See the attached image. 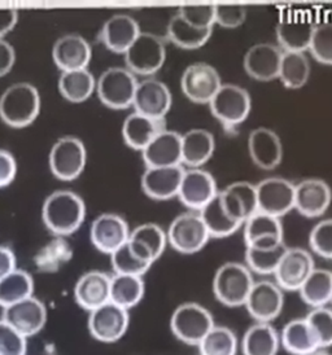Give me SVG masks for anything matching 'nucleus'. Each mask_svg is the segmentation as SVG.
Wrapping results in <instances>:
<instances>
[{"label": "nucleus", "instance_id": "nucleus-1", "mask_svg": "<svg viewBox=\"0 0 332 355\" xmlns=\"http://www.w3.org/2000/svg\"><path fill=\"white\" fill-rule=\"evenodd\" d=\"M86 205L73 191L59 189L44 200L42 219L55 236L67 237L77 232L85 222Z\"/></svg>", "mask_w": 332, "mask_h": 355}, {"label": "nucleus", "instance_id": "nucleus-2", "mask_svg": "<svg viewBox=\"0 0 332 355\" xmlns=\"http://www.w3.org/2000/svg\"><path fill=\"white\" fill-rule=\"evenodd\" d=\"M40 92L26 82L10 85L0 96V119L10 128L29 126L40 116Z\"/></svg>", "mask_w": 332, "mask_h": 355}, {"label": "nucleus", "instance_id": "nucleus-3", "mask_svg": "<svg viewBox=\"0 0 332 355\" xmlns=\"http://www.w3.org/2000/svg\"><path fill=\"white\" fill-rule=\"evenodd\" d=\"M254 280L252 271L239 262H226L213 277V295L226 307H244Z\"/></svg>", "mask_w": 332, "mask_h": 355}, {"label": "nucleus", "instance_id": "nucleus-4", "mask_svg": "<svg viewBox=\"0 0 332 355\" xmlns=\"http://www.w3.org/2000/svg\"><path fill=\"white\" fill-rule=\"evenodd\" d=\"M215 326L212 313L197 302H185L170 316V331L178 341L188 346H199Z\"/></svg>", "mask_w": 332, "mask_h": 355}, {"label": "nucleus", "instance_id": "nucleus-5", "mask_svg": "<svg viewBox=\"0 0 332 355\" xmlns=\"http://www.w3.org/2000/svg\"><path fill=\"white\" fill-rule=\"evenodd\" d=\"M167 244L181 254H195L204 249L210 235L197 211L174 218L166 231Z\"/></svg>", "mask_w": 332, "mask_h": 355}, {"label": "nucleus", "instance_id": "nucleus-6", "mask_svg": "<svg viewBox=\"0 0 332 355\" xmlns=\"http://www.w3.org/2000/svg\"><path fill=\"white\" fill-rule=\"evenodd\" d=\"M138 83L135 74L127 68H109L97 82L98 98L108 108L127 109L133 107Z\"/></svg>", "mask_w": 332, "mask_h": 355}, {"label": "nucleus", "instance_id": "nucleus-7", "mask_svg": "<svg viewBox=\"0 0 332 355\" xmlns=\"http://www.w3.org/2000/svg\"><path fill=\"white\" fill-rule=\"evenodd\" d=\"M49 168L55 177L72 182L82 174L88 162V152L83 141L76 137H63L51 148Z\"/></svg>", "mask_w": 332, "mask_h": 355}, {"label": "nucleus", "instance_id": "nucleus-8", "mask_svg": "<svg viewBox=\"0 0 332 355\" xmlns=\"http://www.w3.org/2000/svg\"><path fill=\"white\" fill-rule=\"evenodd\" d=\"M166 59L165 44L160 37L140 33L125 52L127 69L138 76H152L163 68Z\"/></svg>", "mask_w": 332, "mask_h": 355}, {"label": "nucleus", "instance_id": "nucleus-9", "mask_svg": "<svg viewBox=\"0 0 332 355\" xmlns=\"http://www.w3.org/2000/svg\"><path fill=\"white\" fill-rule=\"evenodd\" d=\"M128 326V311L110 301L88 313V332L97 341L103 344H115L119 341L126 335Z\"/></svg>", "mask_w": 332, "mask_h": 355}, {"label": "nucleus", "instance_id": "nucleus-10", "mask_svg": "<svg viewBox=\"0 0 332 355\" xmlns=\"http://www.w3.org/2000/svg\"><path fill=\"white\" fill-rule=\"evenodd\" d=\"M209 107L215 119L231 128L240 125L249 116L252 100L247 89L236 85H222Z\"/></svg>", "mask_w": 332, "mask_h": 355}, {"label": "nucleus", "instance_id": "nucleus-11", "mask_svg": "<svg viewBox=\"0 0 332 355\" xmlns=\"http://www.w3.org/2000/svg\"><path fill=\"white\" fill-rule=\"evenodd\" d=\"M284 291L275 282H254L244 307L257 323H273L282 314Z\"/></svg>", "mask_w": 332, "mask_h": 355}, {"label": "nucleus", "instance_id": "nucleus-12", "mask_svg": "<svg viewBox=\"0 0 332 355\" xmlns=\"http://www.w3.org/2000/svg\"><path fill=\"white\" fill-rule=\"evenodd\" d=\"M221 86L218 71L206 62L191 64L181 78L182 92L187 99L197 104H209Z\"/></svg>", "mask_w": 332, "mask_h": 355}, {"label": "nucleus", "instance_id": "nucleus-13", "mask_svg": "<svg viewBox=\"0 0 332 355\" xmlns=\"http://www.w3.org/2000/svg\"><path fill=\"white\" fill-rule=\"evenodd\" d=\"M258 211L281 218L294 209V184L283 178H266L257 186Z\"/></svg>", "mask_w": 332, "mask_h": 355}, {"label": "nucleus", "instance_id": "nucleus-14", "mask_svg": "<svg viewBox=\"0 0 332 355\" xmlns=\"http://www.w3.org/2000/svg\"><path fill=\"white\" fill-rule=\"evenodd\" d=\"M314 268V259L308 250L301 248H288L274 272L275 283L283 291L299 292Z\"/></svg>", "mask_w": 332, "mask_h": 355}, {"label": "nucleus", "instance_id": "nucleus-15", "mask_svg": "<svg viewBox=\"0 0 332 355\" xmlns=\"http://www.w3.org/2000/svg\"><path fill=\"white\" fill-rule=\"evenodd\" d=\"M4 319L10 326L15 327L26 338L38 335L47 324V307L35 296L29 297L19 304L3 309Z\"/></svg>", "mask_w": 332, "mask_h": 355}, {"label": "nucleus", "instance_id": "nucleus-16", "mask_svg": "<svg viewBox=\"0 0 332 355\" xmlns=\"http://www.w3.org/2000/svg\"><path fill=\"white\" fill-rule=\"evenodd\" d=\"M130 232L131 231L124 218L115 213H104L94 219L90 230V239L99 252L110 256L126 243Z\"/></svg>", "mask_w": 332, "mask_h": 355}, {"label": "nucleus", "instance_id": "nucleus-17", "mask_svg": "<svg viewBox=\"0 0 332 355\" xmlns=\"http://www.w3.org/2000/svg\"><path fill=\"white\" fill-rule=\"evenodd\" d=\"M218 192L215 178L210 173L203 168H188L185 170L178 198L185 207L200 211Z\"/></svg>", "mask_w": 332, "mask_h": 355}, {"label": "nucleus", "instance_id": "nucleus-18", "mask_svg": "<svg viewBox=\"0 0 332 355\" xmlns=\"http://www.w3.org/2000/svg\"><path fill=\"white\" fill-rule=\"evenodd\" d=\"M172 92L164 82L148 78L138 83L133 107L137 113L155 119H165L172 108Z\"/></svg>", "mask_w": 332, "mask_h": 355}, {"label": "nucleus", "instance_id": "nucleus-19", "mask_svg": "<svg viewBox=\"0 0 332 355\" xmlns=\"http://www.w3.org/2000/svg\"><path fill=\"white\" fill-rule=\"evenodd\" d=\"M331 200V188L322 179H305L294 186V209L304 217H321Z\"/></svg>", "mask_w": 332, "mask_h": 355}, {"label": "nucleus", "instance_id": "nucleus-20", "mask_svg": "<svg viewBox=\"0 0 332 355\" xmlns=\"http://www.w3.org/2000/svg\"><path fill=\"white\" fill-rule=\"evenodd\" d=\"M147 168H167L182 165V135L165 128L142 150Z\"/></svg>", "mask_w": 332, "mask_h": 355}, {"label": "nucleus", "instance_id": "nucleus-21", "mask_svg": "<svg viewBox=\"0 0 332 355\" xmlns=\"http://www.w3.org/2000/svg\"><path fill=\"white\" fill-rule=\"evenodd\" d=\"M112 277L92 270L79 277L74 286V300L85 311L91 313L110 301Z\"/></svg>", "mask_w": 332, "mask_h": 355}, {"label": "nucleus", "instance_id": "nucleus-22", "mask_svg": "<svg viewBox=\"0 0 332 355\" xmlns=\"http://www.w3.org/2000/svg\"><path fill=\"white\" fill-rule=\"evenodd\" d=\"M283 52L272 43H257L247 51L244 69L251 78L269 82L279 77Z\"/></svg>", "mask_w": 332, "mask_h": 355}, {"label": "nucleus", "instance_id": "nucleus-23", "mask_svg": "<svg viewBox=\"0 0 332 355\" xmlns=\"http://www.w3.org/2000/svg\"><path fill=\"white\" fill-rule=\"evenodd\" d=\"M92 50L88 40L79 34H65L55 42L52 58L61 71L88 69Z\"/></svg>", "mask_w": 332, "mask_h": 355}, {"label": "nucleus", "instance_id": "nucleus-24", "mask_svg": "<svg viewBox=\"0 0 332 355\" xmlns=\"http://www.w3.org/2000/svg\"><path fill=\"white\" fill-rule=\"evenodd\" d=\"M248 152L254 165L263 170H273L283 158V146L281 138L267 128H257L248 138Z\"/></svg>", "mask_w": 332, "mask_h": 355}, {"label": "nucleus", "instance_id": "nucleus-25", "mask_svg": "<svg viewBox=\"0 0 332 355\" xmlns=\"http://www.w3.org/2000/svg\"><path fill=\"white\" fill-rule=\"evenodd\" d=\"M185 168L179 166L147 168L142 177V188L148 198L165 201L178 196Z\"/></svg>", "mask_w": 332, "mask_h": 355}, {"label": "nucleus", "instance_id": "nucleus-26", "mask_svg": "<svg viewBox=\"0 0 332 355\" xmlns=\"http://www.w3.org/2000/svg\"><path fill=\"white\" fill-rule=\"evenodd\" d=\"M227 213L244 226L245 222L258 211L257 188L248 182H236L219 191Z\"/></svg>", "mask_w": 332, "mask_h": 355}, {"label": "nucleus", "instance_id": "nucleus-27", "mask_svg": "<svg viewBox=\"0 0 332 355\" xmlns=\"http://www.w3.org/2000/svg\"><path fill=\"white\" fill-rule=\"evenodd\" d=\"M247 248L276 247L284 243L283 226L279 218L257 211L244 223Z\"/></svg>", "mask_w": 332, "mask_h": 355}, {"label": "nucleus", "instance_id": "nucleus-28", "mask_svg": "<svg viewBox=\"0 0 332 355\" xmlns=\"http://www.w3.org/2000/svg\"><path fill=\"white\" fill-rule=\"evenodd\" d=\"M140 34L139 25L128 15H115L109 17L100 31V40L108 50L125 55Z\"/></svg>", "mask_w": 332, "mask_h": 355}, {"label": "nucleus", "instance_id": "nucleus-29", "mask_svg": "<svg viewBox=\"0 0 332 355\" xmlns=\"http://www.w3.org/2000/svg\"><path fill=\"white\" fill-rule=\"evenodd\" d=\"M127 243L138 257L153 265L165 250L167 236L156 223H144L131 230Z\"/></svg>", "mask_w": 332, "mask_h": 355}, {"label": "nucleus", "instance_id": "nucleus-30", "mask_svg": "<svg viewBox=\"0 0 332 355\" xmlns=\"http://www.w3.org/2000/svg\"><path fill=\"white\" fill-rule=\"evenodd\" d=\"M315 25L304 16H290L279 21L276 26V40L284 52H300L309 50Z\"/></svg>", "mask_w": 332, "mask_h": 355}, {"label": "nucleus", "instance_id": "nucleus-31", "mask_svg": "<svg viewBox=\"0 0 332 355\" xmlns=\"http://www.w3.org/2000/svg\"><path fill=\"white\" fill-rule=\"evenodd\" d=\"M164 130L165 119H151L134 112L124 121L122 137L130 148L142 152Z\"/></svg>", "mask_w": 332, "mask_h": 355}, {"label": "nucleus", "instance_id": "nucleus-32", "mask_svg": "<svg viewBox=\"0 0 332 355\" xmlns=\"http://www.w3.org/2000/svg\"><path fill=\"white\" fill-rule=\"evenodd\" d=\"M281 347V335L273 323L254 322L240 340L243 355H278Z\"/></svg>", "mask_w": 332, "mask_h": 355}, {"label": "nucleus", "instance_id": "nucleus-33", "mask_svg": "<svg viewBox=\"0 0 332 355\" xmlns=\"http://www.w3.org/2000/svg\"><path fill=\"white\" fill-rule=\"evenodd\" d=\"M281 335V345L291 355H309L321 349L306 318L292 319L284 324Z\"/></svg>", "mask_w": 332, "mask_h": 355}, {"label": "nucleus", "instance_id": "nucleus-34", "mask_svg": "<svg viewBox=\"0 0 332 355\" xmlns=\"http://www.w3.org/2000/svg\"><path fill=\"white\" fill-rule=\"evenodd\" d=\"M215 141L212 132L204 128H192L182 135V164L199 168L215 153Z\"/></svg>", "mask_w": 332, "mask_h": 355}, {"label": "nucleus", "instance_id": "nucleus-35", "mask_svg": "<svg viewBox=\"0 0 332 355\" xmlns=\"http://www.w3.org/2000/svg\"><path fill=\"white\" fill-rule=\"evenodd\" d=\"M197 213L203 219L210 237L224 239V237L231 236L243 226L227 213V210L222 204L219 192Z\"/></svg>", "mask_w": 332, "mask_h": 355}, {"label": "nucleus", "instance_id": "nucleus-36", "mask_svg": "<svg viewBox=\"0 0 332 355\" xmlns=\"http://www.w3.org/2000/svg\"><path fill=\"white\" fill-rule=\"evenodd\" d=\"M146 293L143 277L117 275L112 277L110 283V302L130 311L137 307Z\"/></svg>", "mask_w": 332, "mask_h": 355}, {"label": "nucleus", "instance_id": "nucleus-37", "mask_svg": "<svg viewBox=\"0 0 332 355\" xmlns=\"http://www.w3.org/2000/svg\"><path fill=\"white\" fill-rule=\"evenodd\" d=\"M72 245L63 236H55L34 256V265L43 274H55L70 262Z\"/></svg>", "mask_w": 332, "mask_h": 355}, {"label": "nucleus", "instance_id": "nucleus-38", "mask_svg": "<svg viewBox=\"0 0 332 355\" xmlns=\"http://www.w3.org/2000/svg\"><path fill=\"white\" fill-rule=\"evenodd\" d=\"M304 304L310 309L329 306L332 301V272L323 268H314L310 277L306 279L299 289Z\"/></svg>", "mask_w": 332, "mask_h": 355}, {"label": "nucleus", "instance_id": "nucleus-39", "mask_svg": "<svg viewBox=\"0 0 332 355\" xmlns=\"http://www.w3.org/2000/svg\"><path fill=\"white\" fill-rule=\"evenodd\" d=\"M213 30L197 29L183 20L178 13L172 17L166 28L167 40L174 43L176 47L185 50H196L206 44L212 37Z\"/></svg>", "mask_w": 332, "mask_h": 355}, {"label": "nucleus", "instance_id": "nucleus-40", "mask_svg": "<svg viewBox=\"0 0 332 355\" xmlns=\"http://www.w3.org/2000/svg\"><path fill=\"white\" fill-rule=\"evenodd\" d=\"M59 89L64 99L72 103H83L97 89V80L88 69L63 71Z\"/></svg>", "mask_w": 332, "mask_h": 355}, {"label": "nucleus", "instance_id": "nucleus-41", "mask_svg": "<svg viewBox=\"0 0 332 355\" xmlns=\"http://www.w3.org/2000/svg\"><path fill=\"white\" fill-rule=\"evenodd\" d=\"M34 296V280L25 270L16 268L0 280V307L7 309Z\"/></svg>", "mask_w": 332, "mask_h": 355}, {"label": "nucleus", "instance_id": "nucleus-42", "mask_svg": "<svg viewBox=\"0 0 332 355\" xmlns=\"http://www.w3.org/2000/svg\"><path fill=\"white\" fill-rule=\"evenodd\" d=\"M197 349L200 355H238L240 341L231 328L215 324Z\"/></svg>", "mask_w": 332, "mask_h": 355}, {"label": "nucleus", "instance_id": "nucleus-43", "mask_svg": "<svg viewBox=\"0 0 332 355\" xmlns=\"http://www.w3.org/2000/svg\"><path fill=\"white\" fill-rule=\"evenodd\" d=\"M310 76L309 60L300 52H283L279 77L285 89L304 87Z\"/></svg>", "mask_w": 332, "mask_h": 355}, {"label": "nucleus", "instance_id": "nucleus-44", "mask_svg": "<svg viewBox=\"0 0 332 355\" xmlns=\"http://www.w3.org/2000/svg\"><path fill=\"white\" fill-rule=\"evenodd\" d=\"M288 247L282 243L276 247L247 248L245 263L258 275H274Z\"/></svg>", "mask_w": 332, "mask_h": 355}, {"label": "nucleus", "instance_id": "nucleus-45", "mask_svg": "<svg viewBox=\"0 0 332 355\" xmlns=\"http://www.w3.org/2000/svg\"><path fill=\"white\" fill-rule=\"evenodd\" d=\"M110 262H112L115 274L117 275L143 277L152 266L151 263L138 257L127 241L122 247L118 248L116 252L110 254Z\"/></svg>", "mask_w": 332, "mask_h": 355}, {"label": "nucleus", "instance_id": "nucleus-46", "mask_svg": "<svg viewBox=\"0 0 332 355\" xmlns=\"http://www.w3.org/2000/svg\"><path fill=\"white\" fill-rule=\"evenodd\" d=\"M321 349L332 346V309L329 306L315 307L305 316Z\"/></svg>", "mask_w": 332, "mask_h": 355}, {"label": "nucleus", "instance_id": "nucleus-47", "mask_svg": "<svg viewBox=\"0 0 332 355\" xmlns=\"http://www.w3.org/2000/svg\"><path fill=\"white\" fill-rule=\"evenodd\" d=\"M309 51L323 65H332V24L315 25Z\"/></svg>", "mask_w": 332, "mask_h": 355}, {"label": "nucleus", "instance_id": "nucleus-48", "mask_svg": "<svg viewBox=\"0 0 332 355\" xmlns=\"http://www.w3.org/2000/svg\"><path fill=\"white\" fill-rule=\"evenodd\" d=\"M178 15L197 29L213 30L215 24V6L188 4L178 10Z\"/></svg>", "mask_w": 332, "mask_h": 355}, {"label": "nucleus", "instance_id": "nucleus-49", "mask_svg": "<svg viewBox=\"0 0 332 355\" xmlns=\"http://www.w3.org/2000/svg\"><path fill=\"white\" fill-rule=\"evenodd\" d=\"M28 338L0 318V355H26Z\"/></svg>", "mask_w": 332, "mask_h": 355}, {"label": "nucleus", "instance_id": "nucleus-50", "mask_svg": "<svg viewBox=\"0 0 332 355\" xmlns=\"http://www.w3.org/2000/svg\"><path fill=\"white\" fill-rule=\"evenodd\" d=\"M309 245L315 254L332 259V219L321 220L313 227Z\"/></svg>", "mask_w": 332, "mask_h": 355}, {"label": "nucleus", "instance_id": "nucleus-51", "mask_svg": "<svg viewBox=\"0 0 332 355\" xmlns=\"http://www.w3.org/2000/svg\"><path fill=\"white\" fill-rule=\"evenodd\" d=\"M247 10L242 4H218L215 6V24L226 29H235L244 24Z\"/></svg>", "mask_w": 332, "mask_h": 355}, {"label": "nucleus", "instance_id": "nucleus-52", "mask_svg": "<svg viewBox=\"0 0 332 355\" xmlns=\"http://www.w3.org/2000/svg\"><path fill=\"white\" fill-rule=\"evenodd\" d=\"M17 174V162L15 156L6 150L0 149V188L7 187L15 180Z\"/></svg>", "mask_w": 332, "mask_h": 355}, {"label": "nucleus", "instance_id": "nucleus-53", "mask_svg": "<svg viewBox=\"0 0 332 355\" xmlns=\"http://www.w3.org/2000/svg\"><path fill=\"white\" fill-rule=\"evenodd\" d=\"M16 61V52L7 40H0V78L8 74Z\"/></svg>", "mask_w": 332, "mask_h": 355}, {"label": "nucleus", "instance_id": "nucleus-54", "mask_svg": "<svg viewBox=\"0 0 332 355\" xmlns=\"http://www.w3.org/2000/svg\"><path fill=\"white\" fill-rule=\"evenodd\" d=\"M19 20V10L15 8H0V40L13 29Z\"/></svg>", "mask_w": 332, "mask_h": 355}, {"label": "nucleus", "instance_id": "nucleus-55", "mask_svg": "<svg viewBox=\"0 0 332 355\" xmlns=\"http://www.w3.org/2000/svg\"><path fill=\"white\" fill-rule=\"evenodd\" d=\"M17 268L16 256L8 247L0 245V280Z\"/></svg>", "mask_w": 332, "mask_h": 355}, {"label": "nucleus", "instance_id": "nucleus-56", "mask_svg": "<svg viewBox=\"0 0 332 355\" xmlns=\"http://www.w3.org/2000/svg\"><path fill=\"white\" fill-rule=\"evenodd\" d=\"M309 355H332L331 353L327 352V349H318L315 352H313L312 354Z\"/></svg>", "mask_w": 332, "mask_h": 355}, {"label": "nucleus", "instance_id": "nucleus-57", "mask_svg": "<svg viewBox=\"0 0 332 355\" xmlns=\"http://www.w3.org/2000/svg\"><path fill=\"white\" fill-rule=\"evenodd\" d=\"M331 304H332V301H331Z\"/></svg>", "mask_w": 332, "mask_h": 355}, {"label": "nucleus", "instance_id": "nucleus-58", "mask_svg": "<svg viewBox=\"0 0 332 355\" xmlns=\"http://www.w3.org/2000/svg\"><path fill=\"white\" fill-rule=\"evenodd\" d=\"M199 355H200V354H199Z\"/></svg>", "mask_w": 332, "mask_h": 355}]
</instances>
